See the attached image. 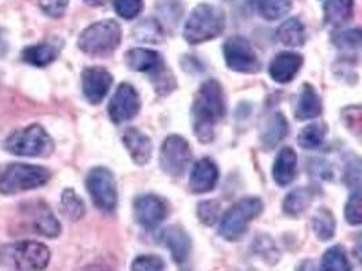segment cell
<instances>
[{
  "mask_svg": "<svg viewBox=\"0 0 362 271\" xmlns=\"http://www.w3.org/2000/svg\"><path fill=\"white\" fill-rule=\"evenodd\" d=\"M22 215L29 222L30 228L40 236L57 237L62 232L60 222L52 213L49 206L42 201L23 203Z\"/></svg>",
  "mask_w": 362,
  "mask_h": 271,
  "instance_id": "8fae6325",
  "label": "cell"
},
{
  "mask_svg": "<svg viewBox=\"0 0 362 271\" xmlns=\"http://www.w3.org/2000/svg\"><path fill=\"white\" fill-rule=\"evenodd\" d=\"M0 259L13 271H44L49 265L50 251L42 243L25 240L4 246Z\"/></svg>",
  "mask_w": 362,
  "mask_h": 271,
  "instance_id": "3957f363",
  "label": "cell"
},
{
  "mask_svg": "<svg viewBox=\"0 0 362 271\" xmlns=\"http://www.w3.org/2000/svg\"><path fill=\"white\" fill-rule=\"evenodd\" d=\"M4 150L17 156H47L53 151V141L41 125H29L8 136Z\"/></svg>",
  "mask_w": 362,
  "mask_h": 271,
  "instance_id": "8992f818",
  "label": "cell"
},
{
  "mask_svg": "<svg viewBox=\"0 0 362 271\" xmlns=\"http://www.w3.org/2000/svg\"><path fill=\"white\" fill-rule=\"evenodd\" d=\"M121 42V28L113 19H103L83 30L78 40L79 49L88 56H107Z\"/></svg>",
  "mask_w": 362,
  "mask_h": 271,
  "instance_id": "277c9868",
  "label": "cell"
},
{
  "mask_svg": "<svg viewBox=\"0 0 362 271\" xmlns=\"http://www.w3.org/2000/svg\"><path fill=\"white\" fill-rule=\"evenodd\" d=\"M62 212L71 221H79L84 216L86 206L72 188H66L62 194Z\"/></svg>",
  "mask_w": 362,
  "mask_h": 271,
  "instance_id": "f546056e",
  "label": "cell"
},
{
  "mask_svg": "<svg viewBox=\"0 0 362 271\" xmlns=\"http://www.w3.org/2000/svg\"><path fill=\"white\" fill-rule=\"evenodd\" d=\"M332 42L342 49H357L361 45V30L350 29L332 35Z\"/></svg>",
  "mask_w": 362,
  "mask_h": 271,
  "instance_id": "d6a6232c",
  "label": "cell"
},
{
  "mask_svg": "<svg viewBox=\"0 0 362 271\" xmlns=\"http://www.w3.org/2000/svg\"><path fill=\"white\" fill-rule=\"evenodd\" d=\"M320 271H351L345 248L341 246H334L327 250L322 259Z\"/></svg>",
  "mask_w": 362,
  "mask_h": 271,
  "instance_id": "83f0119b",
  "label": "cell"
},
{
  "mask_svg": "<svg viewBox=\"0 0 362 271\" xmlns=\"http://www.w3.org/2000/svg\"><path fill=\"white\" fill-rule=\"evenodd\" d=\"M192 160L189 143L181 136H168L160 150V167L170 176L180 178Z\"/></svg>",
  "mask_w": 362,
  "mask_h": 271,
  "instance_id": "9c48e42d",
  "label": "cell"
},
{
  "mask_svg": "<svg viewBox=\"0 0 362 271\" xmlns=\"http://www.w3.org/2000/svg\"><path fill=\"white\" fill-rule=\"evenodd\" d=\"M122 141L134 163L141 166L148 163L152 156V143L147 136L141 133L139 129L129 128L125 131Z\"/></svg>",
  "mask_w": 362,
  "mask_h": 271,
  "instance_id": "ac0fdd59",
  "label": "cell"
},
{
  "mask_svg": "<svg viewBox=\"0 0 362 271\" xmlns=\"http://www.w3.org/2000/svg\"><path fill=\"white\" fill-rule=\"evenodd\" d=\"M79 271H112L109 267L106 266H102V265H90V266H86Z\"/></svg>",
  "mask_w": 362,
  "mask_h": 271,
  "instance_id": "f35d334b",
  "label": "cell"
},
{
  "mask_svg": "<svg viewBox=\"0 0 362 271\" xmlns=\"http://www.w3.org/2000/svg\"><path fill=\"white\" fill-rule=\"evenodd\" d=\"M226 63L232 71L240 73H255L261 69V63L251 44L243 37H230L224 44Z\"/></svg>",
  "mask_w": 362,
  "mask_h": 271,
  "instance_id": "30bf717a",
  "label": "cell"
},
{
  "mask_svg": "<svg viewBox=\"0 0 362 271\" xmlns=\"http://www.w3.org/2000/svg\"><path fill=\"white\" fill-rule=\"evenodd\" d=\"M143 0H115V13L127 20H131L133 18L139 17V14L143 11Z\"/></svg>",
  "mask_w": 362,
  "mask_h": 271,
  "instance_id": "836d02e7",
  "label": "cell"
},
{
  "mask_svg": "<svg viewBox=\"0 0 362 271\" xmlns=\"http://www.w3.org/2000/svg\"><path fill=\"white\" fill-rule=\"evenodd\" d=\"M127 64L132 71L136 72H146L158 75L165 71V64L162 56L155 51L149 49H131L125 56Z\"/></svg>",
  "mask_w": 362,
  "mask_h": 271,
  "instance_id": "e0dca14e",
  "label": "cell"
},
{
  "mask_svg": "<svg viewBox=\"0 0 362 271\" xmlns=\"http://www.w3.org/2000/svg\"><path fill=\"white\" fill-rule=\"evenodd\" d=\"M113 85V76L105 68H86L82 73L83 94L91 104H98Z\"/></svg>",
  "mask_w": 362,
  "mask_h": 271,
  "instance_id": "5bb4252c",
  "label": "cell"
},
{
  "mask_svg": "<svg viewBox=\"0 0 362 271\" xmlns=\"http://www.w3.org/2000/svg\"><path fill=\"white\" fill-rule=\"evenodd\" d=\"M162 243L170 248L177 263H183L190 253V239L180 227H170L162 232Z\"/></svg>",
  "mask_w": 362,
  "mask_h": 271,
  "instance_id": "ffe728a7",
  "label": "cell"
},
{
  "mask_svg": "<svg viewBox=\"0 0 362 271\" xmlns=\"http://www.w3.org/2000/svg\"><path fill=\"white\" fill-rule=\"evenodd\" d=\"M326 126L322 124H313L305 126L298 135V144L304 150H316L323 145L326 138Z\"/></svg>",
  "mask_w": 362,
  "mask_h": 271,
  "instance_id": "f1b7e54d",
  "label": "cell"
},
{
  "mask_svg": "<svg viewBox=\"0 0 362 271\" xmlns=\"http://www.w3.org/2000/svg\"><path fill=\"white\" fill-rule=\"evenodd\" d=\"M198 219L205 225H214L218 220L221 206L217 201H204L197 207Z\"/></svg>",
  "mask_w": 362,
  "mask_h": 271,
  "instance_id": "e575fe53",
  "label": "cell"
},
{
  "mask_svg": "<svg viewBox=\"0 0 362 271\" xmlns=\"http://www.w3.org/2000/svg\"><path fill=\"white\" fill-rule=\"evenodd\" d=\"M288 133V121L277 113L272 119H267L262 132V143L267 150L274 148L281 140Z\"/></svg>",
  "mask_w": 362,
  "mask_h": 271,
  "instance_id": "d4e9b609",
  "label": "cell"
},
{
  "mask_svg": "<svg viewBox=\"0 0 362 271\" xmlns=\"http://www.w3.org/2000/svg\"><path fill=\"white\" fill-rule=\"evenodd\" d=\"M300 271H315V263H313V262H311V260L305 262L304 265H301V267H300Z\"/></svg>",
  "mask_w": 362,
  "mask_h": 271,
  "instance_id": "60d3db41",
  "label": "cell"
},
{
  "mask_svg": "<svg viewBox=\"0 0 362 271\" xmlns=\"http://www.w3.org/2000/svg\"><path fill=\"white\" fill-rule=\"evenodd\" d=\"M297 155L292 148L281 150L273 164V178L280 186H288L296 176Z\"/></svg>",
  "mask_w": 362,
  "mask_h": 271,
  "instance_id": "d6986e66",
  "label": "cell"
},
{
  "mask_svg": "<svg viewBox=\"0 0 362 271\" xmlns=\"http://www.w3.org/2000/svg\"><path fill=\"white\" fill-rule=\"evenodd\" d=\"M264 209V203L257 197L245 198L230 207L220 222V235L236 241L247 232L250 222L257 219Z\"/></svg>",
  "mask_w": 362,
  "mask_h": 271,
  "instance_id": "52a82bcc",
  "label": "cell"
},
{
  "mask_svg": "<svg viewBox=\"0 0 362 271\" xmlns=\"http://www.w3.org/2000/svg\"><path fill=\"white\" fill-rule=\"evenodd\" d=\"M322 113V101L311 85H303L300 97L297 100L295 116L297 119H316Z\"/></svg>",
  "mask_w": 362,
  "mask_h": 271,
  "instance_id": "44dd1931",
  "label": "cell"
},
{
  "mask_svg": "<svg viewBox=\"0 0 362 271\" xmlns=\"http://www.w3.org/2000/svg\"><path fill=\"white\" fill-rule=\"evenodd\" d=\"M140 97L132 85L122 83L118 85L115 97L109 103V116L115 124L134 119L140 112Z\"/></svg>",
  "mask_w": 362,
  "mask_h": 271,
  "instance_id": "7c38bea8",
  "label": "cell"
},
{
  "mask_svg": "<svg viewBox=\"0 0 362 271\" xmlns=\"http://www.w3.org/2000/svg\"><path fill=\"white\" fill-rule=\"evenodd\" d=\"M313 231L320 240H329L335 234V220L327 209H320L313 220Z\"/></svg>",
  "mask_w": 362,
  "mask_h": 271,
  "instance_id": "1f68e13d",
  "label": "cell"
},
{
  "mask_svg": "<svg viewBox=\"0 0 362 271\" xmlns=\"http://www.w3.org/2000/svg\"><path fill=\"white\" fill-rule=\"evenodd\" d=\"M303 66V57L295 52H282L270 63L269 72L274 82L289 83L295 79Z\"/></svg>",
  "mask_w": 362,
  "mask_h": 271,
  "instance_id": "9a60e30c",
  "label": "cell"
},
{
  "mask_svg": "<svg viewBox=\"0 0 362 271\" xmlns=\"http://www.w3.org/2000/svg\"><path fill=\"white\" fill-rule=\"evenodd\" d=\"M313 193L308 188H296L285 197L284 212L288 216H300L305 212V209L311 205Z\"/></svg>",
  "mask_w": 362,
  "mask_h": 271,
  "instance_id": "484cf974",
  "label": "cell"
},
{
  "mask_svg": "<svg viewBox=\"0 0 362 271\" xmlns=\"http://www.w3.org/2000/svg\"><path fill=\"white\" fill-rule=\"evenodd\" d=\"M133 207L136 220L147 229L156 228L167 217V205L165 201L152 194L137 197Z\"/></svg>",
  "mask_w": 362,
  "mask_h": 271,
  "instance_id": "4fadbf2b",
  "label": "cell"
},
{
  "mask_svg": "<svg viewBox=\"0 0 362 271\" xmlns=\"http://www.w3.org/2000/svg\"><path fill=\"white\" fill-rule=\"evenodd\" d=\"M50 171L41 166L14 163L6 167L0 175V193L13 195L21 191L33 190L49 182Z\"/></svg>",
  "mask_w": 362,
  "mask_h": 271,
  "instance_id": "5b68a950",
  "label": "cell"
},
{
  "mask_svg": "<svg viewBox=\"0 0 362 271\" xmlns=\"http://www.w3.org/2000/svg\"><path fill=\"white\" fill-rule=\"evenodd\" d=\"M59 54V49L49 42H41L25 48L22 60L34 67H47L52 64Z\"/></svg>",
  "mask_w": 362,
  "mask_h": 271,
  "instance_id": "7402d4cb",
  "label": "cell"
},
{
  "mask_svg": "<svg viewBox=\"0 0 362 271\" xmlns=\"http://www.w3.org/2000/svg\"><path fill=\"white\" fill-rule=\"evenodd\" d=\"M86 186L95 203L103 212H113L117 206V186L113 174L105 167L93 169L86 179Z\"/></svg>",
  "mask_w": 362,
  "mask_h": 271,
  "instance_id": "ba28073f",
  "label": "cell"
},
{
  "mask_svg": "<svg viewBox=\"0 0 362 271\" xmlns=\"http://www.w3.org/2000/svg\"><path fill=\"white\" fill-rule=\"evenodd\" d=\"M226 114L223 88L216 80H208L198 90L192 117L198 140L208 143L214 138V128Z\"/></svg>",
  "mask_w": 362,
  "mask_h": 271,
  "instance_id": "6da1fadb",
  "label": "cell"
},
{
  "mask_svg": "<svg viewBox=\"0 0 362 271\" xmlns=\"http://www.w3.org/2000/svg\"><path fill=\"white\" fill-rule=\"evenodd\" d=\"M6 51H7V42H6V38L3 37V33L0 32V54H3Z\"/></svg>",
  "mask_w": 362,
  "mask_h": 271,
  "instance_id": "b9f144b4",
  "label": "cell"
},
{
  "mask_svg": "<svg viewBox=\"0 0 362 271\" xmlns=\"http://www.w3.org/2000/svg\"><path fill=\"white\" fill-rule=\"evenodd\" d=\"M69 0H38L41 10L52 18H62L66 13Z\"/></svg>",
  "mask_w": 362,
  "mask_h": 271,
  "instance_id": "74e56055",
  "label": "cell"
},
{
  "mask_svg": "<svg viewBox=\"0 0 362 271\" xmlns=\"http://www.w3.org/2000/svg\"><path fill=\"white\" fill-rule=\"evenodd\" d=\"M218 181V169L211 159H201L190 174L189 187L194 194H205L214 190Z\"/></svg>",
  "mask_w": 362,
  "mask_h": 271,
  "instance_id": "2e32d148",
  "label": "cell"
},
{
  "mask_svg": "<svg viewBox=\"0 0 362 271\" xmlns=\"http://www.w3.org/2000/svg\"><path fill=\"white\" fill-rule=\"evenodd\" d=\"M136 40L148 44H160L165 40V32L156 19H144L133 30Z\"/></svg>",
  "mask_w": 362,
  "mask_h": 271,
  "instance_id": "4316f807",
  "label": "cell"
},
{
  "mask_svg": "<svg viewBox=\"0 0 362 271\" xmlns=\"http://www.w3.org/2000/svg\"><path fill=\"white\" fill-rule=\"evenodd\" d=\"M88 6H93V7H100V6H105L109 0H84Z\"/></svg>",
  "mask_w": 362,
  "mask_h": 271,
  "instance_id": "ab89813d",
  "label": "cell"
},
{
  "mask_svg": "<svg viewBox=\"0 0 362 271\" xmlns=\"http://www.w3.org/2000/svg\"><path fill=\"white\" fill-rule=\"evenodd\" d=\"M258 10L267 20H277L285 17L292 10L291 0H258Z\"/></svg>",
  "mask_w": 362,
  "mask_h": 271,
  "instance_id": "4dcf8cb0",
  "label": "cell"
},
{
  "mask_svg": "<svg viewBox=\"0 0 362 271\" xmlns=\"http://www.w3.org/2000/svg\"><path fill=\"white\" fill-rule=\"evenodd\" d=\"M277 35L282 45L297 48L305 42V28L300 19L291 18L281 25Z\"/></svg>",
  "mask_w": 362,
  "mask_h": 271,
  "instance_id": "cb8c5ba5",
  "label": "cell"
},
{
  "mask_svg": "<svg viewBox=\"0 0 362 271\" xmlns=\"http://www.w3.org/2000/svg\"><path fill=\"white\" fill-rule=\"evenodd\" d=\"M361 193L357 190L346 203L345 217L349 224L360 225L362 221Z\"/></svg>",
  "mask_w": 362,
  "mask_h": 271,
  "instance_id": "d590c367",
  "label": "cell"
},
{
  "mask_svg": "<svg viewBox=\"0 0 362 271\" xmlns=\"http://www.w3.org/2000/svg\"><path fill=\"white\" fill-rule=\"evenodd\" d=\"M163 260L153 255H143L134 259L131 271H163Z\"/></svg>",
  "mask_w": 362,
  "mask_h": 271,
  "instance_id": "8d00e7d4",
  "label": "cell"
},
{
  "mask_svg": "<svg viewBox=\"0 0 362 271\" xmlns=\"http://www.w3.org/2000/svg\"><path fill=\"white\" fill-rule=\"evenodd\" d=\"M325 20L331 26H342L354 14V0H329L325 4Z\"/></svg>",
  "mask_w": 362,
  "mask_h": 271,
  "instance_id": "603a6c76",
  "label": "cell"
},
{
  "mask_svg": "<svg viewBox=\"0 0 362 271\" xmlns=\"http://www.w3.org/2000/svg\"><path fill=\"white\" fill-rule=\"evenodd\" d=\"M224 28L226 14L223 8L214 4L201 3L192 10L187 18L183 29V37L189 44L198 45L220 35Z\"/></svg>",
  "mask_w": 362,
  "mask_h": 271,
  "instance_id": "7a4b0ae2",
  "label": "cell"
}]
</instances>
